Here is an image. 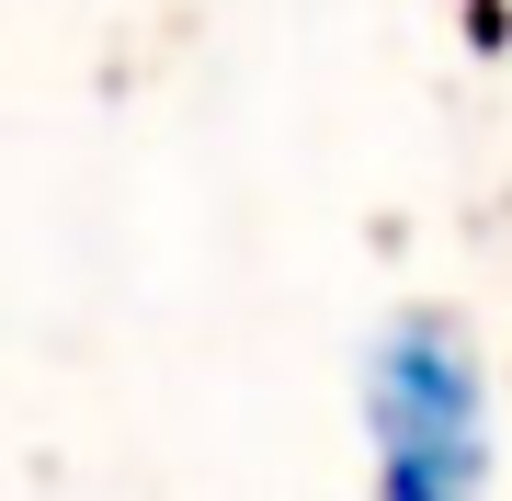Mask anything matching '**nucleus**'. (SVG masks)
<instances>
[{"label": "nucleus", "mask_w": 512, "mask_h": 501, "mask_svg": "<svg viewBox=\"0 0 512 501\" xmlns=\"http://www.w3.org/2000/svg\"><path fill=\"white\" fill-rule=\"evenodd\" d=\"M467 46H478V57L512 46V0H467Z\"/></svg>", "instance_id": "2"}, {"label": "nucleus", "mask_w": 512, "mask_h": 501, "mask_svg": "<svg viewBox=\"0 0 512 501\" xmlns=\"http://www.w3.org/2000/svg\"><path fill=\"white\" fill-rule=\"evenodd\" d=\"M365 410V501H490L501 490V410L490 365L456 308H387L353 353Z\"/></svg>", "instance_id": "1"}]
</instances>
